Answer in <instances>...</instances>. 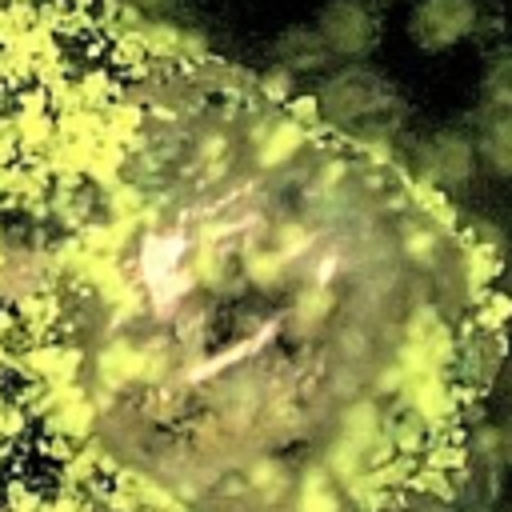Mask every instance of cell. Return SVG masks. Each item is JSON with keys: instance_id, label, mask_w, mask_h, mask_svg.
I'll return each instance as SVG.
<instances>
[{"instance_id": "cell-1", "label": "cell", "mask_w": 512, "mask_h": 512, "mask_svg": "<svg viewBox=\"0 0 512 512\" xmlns=\"http://www.w3.org/2000/svg\"><path fill=\"white\" fill-rule=\"evenodd\" d=\"M500 236L120 0H0V512H484Z\"/></svg>"}, {"instance_id": "cell-2", "label": "cell", "mask_w": 512, "mask_h": 512, "mask_svg": "<svg viewBox=\"0 0 512 512\" xmlns=\"http://www.w3.org/2000/svg\"><path fill=\"white\" fill-rule=\"evenodd\" d=\"M396 92L388 80H380L368 68H344L336 72L320 92H316V108L332 120V124H364L368 116L392 108Z\"/></svg>"}, {"instance_id": "cell-3", "label": "cell", "mask_w": 512, "mask_h": 512, "mask_svg": "<svg viewBox=\"0 0 512 512\" xmlns=\"http://www.w3.org/2000/svg\"><path fill=\"white\" fill-rule=\"evenodd\" d=\"M476 0H420L408 16V36L424 52H444L476 32Z\"/></svg>"}, {"instance_id": "cell-4", "label": "cell", "mask_w": 512, "mask_h": 512, "mask_svg": "<svg viewBox=\"0 0 512 512\" xmlns=\"http://www.w3.org/2000/svg\"><path fill=\"white\" fill-rule=\"evenodd\" d=\"M316 36L324 40L328 52L360 56L376 44V20L368 16V8L360 0H332V4H324L320 20H316Z\"/></svg>"}, {"instance_id": "cell-5", "label": "cell", "mask_w": 512, "mask_h": 512, "mask_svg": "<svg viewBox=\"0 0 512 512\" xmlns=\"http://www.w3.org/2000/svg\"><path fill=\"white\" fill-rule=\"evenodd\" d=\"M472 168H476V144L464 132H436L420 148V172L444 192H460L472 180Z\"/></svg>"}, {"instance_id": "cell-6", "label": "cell", "mask_w": 512, "mask_h": 512, "mask_svg": "<svg viewBox=\"0 0 512 512\" xmlns=\"http://www.w3.org/2000/svg\"><path fill=\"white\" fill-rule=\"evenodd\" d=\"M476 156L496 176H508L512 180V112H504V116H496V120L484 124L480 144H476Z\"/></svg>"}, {"instance_id": "cell-7", "label": "cell", "mask_w": 512, "mask_h": 512, "mask_svg": "<svg viewBox=\"0 0 512 512\" xmlns=\"http://www.w3.org/2000/svg\"><path fill=\"white\" fill-rule=\"evenodd\" d=\"M324 56H328V48L312 28H292L276 44V60L288 68H316V64H324Z\"/></svg>"}, {"instance_id": "cell-8", "label": "cell", "mask_w": 512, "mask_h": 512, "mask_svg": "<svg viewBox=\"0 0 512 512\" xmlns=\"http://www.w3.org/2000/svg\"><path fill=\"white\" fill-rule=\"evenodd\" d=\"M480 96H484V104L512 112V52L488 60V68L480 76Z\"/></svg>"}, {"instance_id": "cell-9", "label": "cell", "mask_w": 512, "mask_h": 512, "mask_svg": "<svg viewBox=\"0 0 512 512\" xmlns=\"http://www.w3.org/2000/svg\"><path fill=\"white\" fill-rule=\"evenodd\" d=\"M496 460H500V468L512 464V420L496 424Z\"/></svg>"}, {"instance_id": "cell-10", "label": "cell", "mask_w": 512, "mask_h": 512, "mask_svg": "<svg viewBox=\"0 0 512 512\" xmlns=\"http://www.w3.org/2000/svg\"><path fill=\"white\" fill-rule=\"evenodd\" d=\"M132 4H144V8H156V4H164V0H132Z\"/></svg>"}, {"instance_id": "cell-11", "label": "cell", "mask_w": 512, "mask_h": 512, "mask_svg": "<svg viewBox=\"0 0 512 512\" xmlns=\"http://www.w3.org/2000/svg\"><path fill=\"white\" fill-rule=\"evenodd\" d=\"M508 512H512V508H508Z\"/></svg>"}, {"instance_id": "cell-12", "label": "cell", "mask_w": 512, "mask_h": 512, "mask_svg": "<svg viewBox=\"0 0 512 512\" xmlns=\"http://www.w3.org/2000/svg\"><path fill=\"white\" fill-rule=\"evenodd\" d=\"M508 296H512V292H508Z\"/></svg>"}]
</instances>
